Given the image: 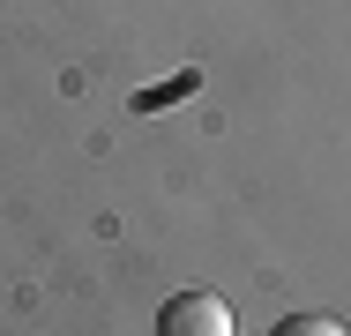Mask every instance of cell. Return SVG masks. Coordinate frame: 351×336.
<instances>
[{
    "label": "cell",
    "mask_w": 351,
    "mask_h": 336,
    "mask_svg": "<svg viewBox=\"0 0 351 336\" xmlns=\"http://www.w3.org/2000/svg\"><path fill=\"white\" fill-rule=\"evenodd\" d=\"M157 336H232V307L217 291H172L157 307Z\"/></svg>",
    "instance_id": "cell-1"
},
{
    "label": "cell",
    "mask_w": 351,
    "mask_h": 336,
    "mask_svg": "<svg viewBox=\"0 0 351 336\" xmlns=\"http://www.w3.org/2000/svg\"><path fill=\"white\" fill-rule=\"evenodd\" d=\"M269 336H351V329L337 322V314H284Z\"/></svg>",
    "instance_id": "cell-2"
}]
</instances>
